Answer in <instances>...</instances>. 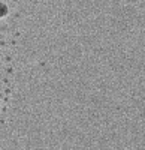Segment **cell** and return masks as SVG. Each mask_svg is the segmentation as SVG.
Segmentation results:
<instances>
[{
    "mask_svg": "<svg viewBox=\"0 0 145 150\" xmlns=\"http://www.w3.org/2000/svg\"><path fill=\"white\" fill-rule=\"evenodd\" d=\"M6 15H8V5L0 2V18H3Z\"/></svg>",
    "mask_w": 145,
    "mask_h": 150,
    "instance_id": "1",
    "label": "cell"
}]
</instances>
